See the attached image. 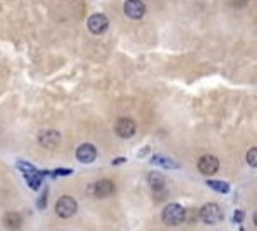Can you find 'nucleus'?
<instances>
[{"label": "nucleus", "mask_w": 257, "mask_h": 231, "mask_svg": "<svg viewBox=\"0 0 257 231\" xmlns=\"http://www.w3.org/2000/svg\"><path fill=\"white\" fill-rule=\"evenodd\" d=\"M245 161H247L249 166L257 168V148H252L247 151V156H245Z\"/></svg>", "instance_id": "dca6fc26"}, {"label": "nucleus", "mask_w": 257, "mask_h": 231, "mask_svg": "<svg viewBox=\"0 0 257 231\" xmlns=\"http://www.w3.org/2000/svg\"><path fill=\"white\" fill-rule=\"evenodd\" d=\"M161 219L165 225H170V226L182 225L187 219V211L180 204H168V206H165V209H163Z\"/></svg>", "instance_id": "f257e3e1"}, {"label": "nucleus", "mask_w": 257, "mask_h": 231, "mask_svg": "<svg viewBox=\"0 0 257 231\" xmlns=\"http://www.w3.org/2000/svg\"><path fill=\"white\" fill-rule=\"evenodd\" d=\"M72 175V169H65V168H57L52 171V176H69Z\"/></svg>", "instance_id": "6ab92c4d"}, {"label": "nucleus", "mask_w": 257, "mask_h": 231, "mask_svg": "<svg viewBox=\"0 0 257 231\" xmlns=\"http://www.w3.org/2000/svg\"><path fill=\"white\" fill-rule=\"evenodd\" d=\"M62 141V136L58 130L48 129V130H41L40 136H38V142H40L41 148L45 149H55Z\"/></svg>", "instance_id": "423d86ee"}, {"label": "nucleus", "mask_w": 257, "mask_h": 231, "mask_svg": "<svg viewBox=\"0 0 257 231\" xmlns=\"http://www.w3.org/2000/svg\"><path fill=\"white\" fill-rule=\"evenodd\" d=\"M17 168L21 169L22 173H24V176H28L31 175V173H34V171H38L36 168L33 166V164H29V163H26V161H17Z\"/></svg>", "instance_id": "f3484780"}, {"label": "nucleus", "mask_w": 257, "mask_h": 231, "mask_svg": "<svg viewBox=\"0 0 257 231\" xmlns=\"http://www.w3.org/2000/svg\"><path fill=\"white\" fill-rule=\"evenodd\" d=\"M254 225H256V228H257V211L254 213Z\"/></svg>", "instance_id": "4be33fe9"}, {"label": "nucleus", "mask_w": 257, "mask_h": 231, "mask_svg": "<svg viewBox=\"0 0 257 231\" xmlns=\"http://www.w3.org/2000/svg\"><path fill=\"white\" fill-rule=\"evenodd\" d=\"M124 10H126V15L128 19H142L144 12H146V5H144L142 0H126V5H124Z\"/></svg>", "instance_id": "1a4fd4ad"}, {"label": "nucleus", "mask_w": 257, "mask_h": 231, "mask_svg": "<svg viewBox=\"0 0 257 231\" xmlns=\"http://www.w3.org/2000/svg\"><path fill=\"white\" fill-rule=\"evenodd\" d=\"M55 213L58 218L69 219L77 213V202L71 195H62L55 204Z\"/></svg>", "instance_id": "7ed1b4c3"}, {"label": "nucleus", "mask_w": 257, "mask_h": 231, "mask_svg": "<svg viewBox=\"0 0 257 231\" xmlns=\"http://www.w3.org/2000/svg\"><path fill=\"white\" fill-rule=\"evenodd\" d=\"M135 130H137V125H135V122L132 118L124 117L119 118L115 123V134L122 139H130L135 134Z\"/></svg>", "instance_id": "0eeeda50"}, {"label": "nucleus", "mask_w": 257, "mask_h": 231, "mask_svg": "<svg viewBox=\"0 0 257 231\" xmlns=\"http://www.w3.org/2000/svg\"><path fill=\"white\" fill-rule=\"evenodd\" d=\"M96 156H98V151H96V148L93 144H81L76 151L77 161H79V163H84V164L93 163V161L96 159Z\"/></svg>", "instance_id": "9b49d317"}, {"label": "nucleus", "mask_w": 257, "mask_h": 231, "mask_svg": "<svg viewBox=\"0 0 257 231\" xmlns=\"http://www.w3.org/2000/svg\"><path fill=\"white\" fill-rule=\"evenodd\" d=\"M199 218L206 225H216V223H220L223 219V211L220 209L218 204H206V206L201 207Z\"/></svg>", "instance_id": "20e7f679"}, {"label": "nucleus", "mask_w": 257, "mask_h": 231, "mask_svg": "<svg viewBox=\"0 0 257 231\" xmlns=\"http://www.w3.org/2000/svg\"><path fill=\"white\" fill-rule=\"evenodd\" d=\"M112 163H114V166H119V164L127 163V157H115V159L112 161Z\"/></svg>", "instance_id": "412c9836"}, {"label": "nucleus", "mask_w": 257, "mask_h": 231, "mask_svg": "<svg viewBox=\"0 0 257 231\" xmlns=\"http://www.w3.org/2000/svg\"><path fill=\"white\" fill-rule=\"evenodd\" d=\"M147 183H149L151 194H153V199L156 200V202H161V200H165L166 197H168L166 182H165V178H163L161 173L151 171L149 175H147Z\"/></svg>", "instance_id": "f03ea898"}, {"label": "nucleus", "mask_w": 257, "mask_h": 231, "mask_svg": "<svg viewBox=\"0 0 257 231\" xmlns=\"http://www.w3.org/2000/svg\"><path fill=\"white\" fill-rule=\"evenodd\" d=\"M108 17L103 14H93L91 17L88 19V29L89 33L93 34H103L105 31L108 29Z\"/></svg>", "instance_id": "6e6552de"}, {"label": "nucleus", "mask_w": 257, "mask_h": 231, "mask_svg": "<svg viewBox=\"0 0 257 231\" xmlns=\"http://www.w3.org/2000/svg\"><path fill=\"white\" fill-rule=\"evenodd\" d=\"M114 192H115V183L108 178L98 180V182L93 185V195L98 199L110 197V195H114Z\"/></svg>", "instance_id": "9d476101"}, {"label": "nucleus", "mask_w": 257, "mask_h": 231, "mask_svg": "<svg viewBox=\"0 0 257 231\" xmlns=\"http://www.w3.org/2000/svg\"><path fill=\"white\" fill-rule=\"evenodd\" d=\"M3 226L9 231H19L22 228V216L15 213V211L5 213V216H3Z\"/></svg>", "instance_id": "f8f14e48"}, {"label": "nucleus", "mask_w": 257, "mask_h": 231, "mask_svg": "<svg viewBox=\"0 0 257 231\" xmlns=\"http://www.w3.org/2000/svg\"><path fill=\"white\" fill-rule=\"evenodd\" d=\"M240 231H244V228H240Z\"/></svg>", "instance_id": "5701e85b"}, {"label": "nucleus", "mask_w": 257, "mask_h": 231, "mask_svg": "<svg viewBox=\"0 0 257 231\" xmlns=\"http://www.w3.org/2000/svg\"><path fill=\"white\" fill-rule=\"evenodd\" d=\"M48 171H34V173H31V175L28 176H24L26 178V182H28V185L33 190H38V188L41 187V182H43V178H45V175Z\"/></svg>", "instance_id": "4468645a"}, {"label": "nucleus", "mask_w": 257, "mask_h": 231, "mask_svg": "<svg viewBox=\"0 0 257 231\" xmlns=\"http://www.w3.org/2000/svg\"><path fill=\"white\" fill-rule=\"evenodd\" d=\"M233 221L235 223H242L244 221V211H235V214H233Z\"/></svg>", "instance_id": "aec40b11"}, {"label": "nucleus", "mask_w": 257, "mask_h": 231, "mask_svg": "<svg viewBox=\"0 0 257 231\" xmlns=\"http://www.w3.org/2000/svg\"><path fill=\"white\" fill-rule=\"evenodd\" d=\"M151 163L156 164V166H161L165 169H177L180 168V164L177 163L175 159H171L168 156H161V154H154V156H151Z\"/></svg>", "instance_id": "ddd939ff"}, {"label": "nucleus", "mask_w": 257, "mask_h": 231, "mask_svg": "<svg viewBox=\"0 0 257 231\" xmlns=\"http://www.w3.org/2000/svg\"><path fill=\"white\" fill-rule=\"evenodd\" d=\"M208 187L213 188L214 192H220V194H228L230 192V183L223 182V180H208Z\"/></svg>", "instance_id": "2eb2a0df"}, {"label": "nucleus", "mask_w": 257, "mask_h": 231, "mask_svg": "<svg viewBox=\"0 0 257 231\" xmlns=\"http://www.w3.org/2000/svg\"><path fill=\"white\" fill-rule=\"evenodd\" d=\"M46 199H48V188H43V194L38 199V209H45L46 207Z\"/></svg>", "instance_id": "a211bd4d"}, {"label": "nucleus", "mask_w": 257, "mask_h": 231, "mask_svg": "<svg viewBox=\"0 0 257 231\" xmlns=\"http://www.w3.org/2000/svg\"><path fill=\"white\" fill-rule=\"evenodd\" d=\"M197 169L202 175H214L220 169V159L216 156H213V154H204L197 161Z\"/></svg>", "instance_id": "39448f33"}]
</instances>
